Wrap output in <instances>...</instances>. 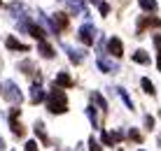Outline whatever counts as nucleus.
I'll list each match as a JSON object with an SVG mask.
<instances>
[{"label":"nucleus","mask_w":161,"mask_h":151,"mask_svg":"<svg viewBox=\"0 0 161 151\" xmlns=\"http://www.w3.org/2000/svg\"><path fill=\"white\" fill-rule=\"evenodd\" d=\"M77 37H80V42H82V44L91 47V44H93V37H96V30H93V28L86 23V26H82V28H80V35H77Z\"/></svg>","instance_id":"7ed1b4c3"},{"label":"nucleus","mask_w":161,"mask_h":151,"mask_svg":"<svg viewBox=\"0 0 161 151\" xmlns=\"http://www.w3.org/2000/svg\"><path fill=\"white\" fill-rule=\"evenodd\" d=\"M145 126H147V128L154 126V119H152V116H145Z\"/></svg>","instance_id":"b1692460"},{"label":"nucleus","mask_w":161,"mask_h":151,"mask_svg":"<svg viewBox=\"0 0 161 151\" xmlns=\"http://www.w3.org/2000/svg\"><path fill=\"white\" fill-rule=\"evenodd\" d=\"M0 5H3V3H0Z\"/></svg>","instance_id":"cd10ccee"},{"label":"nucleus","mask_w":161,"mask_h":151,"mask_svg":"<svg viewBox=\"0 0 161 151\" xmlns=\"http://www.w3.org/2000/svg\"><path fill=\"white\" fill-rule=\"evenodd\" d=\"M154 47H157V68L161 70V35H154Z\"/></svg>","instance_id":"f8f14e48"},{"label":"nucleus","mask_w":161,"mask_h":151,"mask_svg":"<svg viewBox=\"0 0 161 151\" xmlns=\"http://www.w3.org/2000/svg\"><path fill=\"white\" fill-rule=\"evenodd\" d=\"M131 58L136 60V63H140V65H149V54H147V51H142V49H138V51L133 54Z\"/></svg>","instance_id":"0eeeda50"},{"label":"nucleus","mask_w":161,"mask_h":151,"mask_svg":"<svg viewBox=\"0 0 161 151\" xmlns=\"http://www.w3.org/2000/svg\"><path fill=\"white\" fill-rule=\"evenodd\" d=\"M9 123H12V133H14V135L24 137V128H21V123H16V121H9Z\"/></svg>","instance_id":"a211bd4d"},{"label":"nucleus","mask_w":161,"mask_h":151,"mask_svg":"<svg viewBox=\"0 0 161 151\" xmlns=\"http://www.w3.org/2000/svg\"><path fill=\"white\" fill-rule=\"evenodd\" d=\"M47 109L52 114H65L68 112V96L61 91V86L54 84V91L47 96Z\"/></svg>","instance_id":"f257e3e1"},{"label":"nucleus","mask_w":161,"mask_h":151,"mask_svg":"<svg viewBox=\"0 0 161 151\" xmlns=\"http://www.w3.org/2000/svg\"><path fill=\"white\" fill-rule=\"evenodd\" d=\"M159 147H161V139H159Z\"/></svg>","instance_id":"a878e982"},{"label":"nucleus","mask_w":161,"mask_h":151,"mask_svg":"<svg viewBox=\"0 0 161 151\" xmlns=\"http://www.w3.org/2000/svg\"><path fill=\"white\" fill-rule=\"evenodd\" d=\"M91 3H96V0H91Z\"/></svg>","instance_id":"bb28decb"},{"label":"nucleus","mask_w":161,"mask_h":151,"mask_svg":"<svg viewBox=\"0 0 161 151\" xmlns=\"http://www.w3.org/2000/svg\"><path fill=\"white\" fill-rule=\"evenodd\" d=\"M31 91H33V93H31V102H42V100H47V96L42 93L40 86H33Z\"/></svg>","instance_id":"9d476101"},{"label":"nucleus","mask_w":161,"mask_h":151,"mask_svg":"<svg viewBox=\"0 0 161 151\" xmlns=\"http://www.w3.org/2000/svg\"><path fill=\"white\" fill-rule=\"evenodd\" d=\"M35 135L40 137V142H42V144H47V135H44V126L40 123V121L35 123Z\"/></svg>","instance_id":"4468645a"},{"label":"nucleus","mask_w":161,"mask_h":151,"mask_svg":"<svg viewBox=\"0 0 161 151\" xmlns=\"http://www.w3.org/2000/svg\"><path fill=\"white\" fill-rule=\"evenodd\" d=\"M7 88H9V93H7L9 100H14V102H16V100H21V93H16V86H14V84H7Z\"/></svg>","instance_id":"dca6fc26"},{"label":"nucleus","mask_w":161,"mask_h":151,"mask_svg":"<svg viewBox=\"0 0 161 151\" xmlns=\"http://www.w3.org/2000/svg\"><path fill=\"white\" fill-rule=\"evenodd\" d=\"M108 51H110V56H114V58H121V56H124V44H121L119 37H110L108 40Z\"/></svg>","instance_id":"f03ea898"},{"label":"nucleus","mask_w":161,"mask_h":151,"mask_svg":"<svg viewBox=\"0 0 161 151\" xmlns=\"http://www.w3.org/2000/svg\"><path fill=\"white\" fill-rule=\"evenodd\" d=\"M26 151H37V142H26Z\"/></svg>","instance_id":"5701e85b"},{"label":"nucleus","mask_w":161,"mask_h":151,"mask_svg":"<svg viewBox=\"0 0 161 151\" xmlns=\"http://www.w3.org/2000/svg\"><path fill=\"white\" fill-rule=\"evenodd\" d=\"M89 151H103V147H101V144H98V139H89Z\"/></svg>","instance_id":"412c9836"},{"label":"nucleus","mask_w":161,"mask_h":151,"mask_svg":"<svg viewBox=\"0 0 161 151\" xmlns=\"http://www.w3.org/2000/svg\"><path fill=\"white\" fill-rule=\"evenodd\" d=\"M37 49H40V54L44 58H54V49H52V44L47 40H37Z\"/></svg>","instance_id":"423d86ee"},{"label":"nucleus","mask_w":161,"mask_h":151,"mask_svg":"<svg viewBox=\"0 0 161 151\" xmlns=\"http://www.w3.org/2000/svg\"><path fill=\"white\" fill-rule=\"evenodd\" d=\"M26 30H28L31 35L35 37V40H44V30H42L40 26H35V23H28V26H26Z\"/></svg>","instance_id":"6e6552de"},{"label":"nucleus","mask_w":161,"mask_h":151,"mask_svg":"<svg viewBox=\"0 0 161 151\" xmlns=\"http://www.w3.org/2000/svg\"><path fill=\"white\" fill-rule=\"evenodd\" d=\"M98 9H101V14H103V16H108V12H110V5H108V3H98Z\"/></svg>","instance_id":"4be33fe9"},{"label":"nucleus","mask_w":161,"mask_h":151,"mask_svg":"<svg viewBox=\"0 0 161 151\" xmlns=\"http://www.w3.org/2000/svg\"><path fill=\"white\" fill-rule=\"evenodd\" d=\"M140 7L145 9V12H154V9H157V3H154V0H140Z\"/></svg>","instance_id":"f3484780"},{"label":"nucleus","mask_w":161,"mask_h":151,"mask_svg":"<svg viewBox=\"0 0 161 151\" xmlns=\"http://www.w3.org/2000/svg\"><path fill=\"white\" fill-rule=\"evenodd\" d=\"M54 84L61 86V88H73V86H75V79L68 75V72H58L56 79H54Z\"/></svg>","instance_id":"20e7f679"},{"label":"nucleus","mask_w":161,"mask_h":151,"mask_svg":"<svg viewBox=\"0 0 161 151\" xmlns=\"http://www.w3.org/2000/svg\"><path fill=\"white\" fill-rule=\"evenodd\" d=\"M5 44H7L9 51H28V47H26V44H21L16 37H7V40H5Z\"/></svg>","instance_id":"39448f33"},{"label":"nucleus","mask_w":161,"mask_h":151,"mask_svg":"<svg viewBox=\"0 0 161 151\" xmlns=\"http://www.w3.org/2000/svg\"><path fill=\"white\" fill-rule=\"evenodd\" d=\"M0 93H3V86H0Z\"/></svg>","instance_id":"393cba45"},{"label":"nucleus","mask_w":161,"mask_h":151,"mask_svg":"<svg viewBox=\"0 0 161 151\" xmlns=\"http://www.w3.org/2000/svg\"><path fill=\"white\" fill-rule=\"evenodd\" d=\"M129 139H133V142H142V135L136 130V128H131V130H129Z\"/></svg>","instance_id":"aec40b11"},{"label":"nucleus","mask_w":161,"mask_h":151,"mask_svg":"<svg viewBox=\"0 0 161 151\" xmlns=\"http://www.w3.org/2000/svg\"><path fill=\"white\" fill-rule=\"evenodd\" d=\"M91 98H93V102H96V105H98V107H101L103 112L108 109V102H105V98H103V96H101L98 91H93V96H91Z\"/></svg>","instance_id":"ddd939ff"},{"label":"nucleus","mask_w":161,"mask_h":151,"mask_svg":"<svg viewBox=\"0 0 161 151\" xmlns=\"http://www.w3.org/2000/svg\"><path fill=\"white\" fill-rule=\"evenodd\" d=\"M101 139H103L105 147H112V144H117V142H114V135H112V133H101Z\"/></svg>","instance_id":"2eb2a0df"},{"label":"nucleus","mask_w":161,"mask_h":151,"mask_svg":"<svg viewBox=\"0 0 161 151\" xmlns=\"http://www.w3.org/2000/svg\"><path fill=\"white\" fill-rule=\"evenodd\" d=\"M65 26H68V16L65 14H54V28H56V30H63Z\"/></svg>","instance_id":"1a4fd4ad"},{"label":"nucleus","mask_w":161,"mask_h":151,"mask_svg":"<svg viewBox=\"0 0 161 151\" xmlns=\"http://www.w3.org/2000/svg\"><path fill=\"white\" fill-rule=\"evenodd\" d=\"M117 91H119L121 100H124V105H126V107H129V109H133V102H131V98H129V96H126V93H124V88H117Z\"/></svg>","instance_id":"6ab92c4d"},{"label":"nucleus","mask_w":161,"mask_h":151,"mask_svg":"<svg viewBox=\"0 0 161 151\" xmlns=\"http://www.w3.org/2000/svg\"><path fill=\"white\" fill-rule=\"evenodd\" d=\"M140 86H142V91H145V93H149V96H154V93H157V91H154V84L149 81L147 77H142V79H140Z\"/></svg>","instance_id":"9b49d317"}]
</instances>
